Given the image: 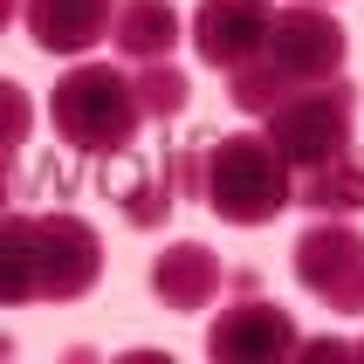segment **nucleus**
Here are the masks:
<instances>
[{"label":"nucleus","instance_id":"f03ea898","mask_svg":"<svg viewBox=\"0 0 364 364\" xmlns=\"http://www.w3.org/2000/svg\"><path fill=\"white\" fill-rule=\"evenodd\" d=\"M200 206H213L227 227H268L282 206H296V165L268 144V131H220L206 138Z\"/></svg>","mask_w":364,"mask_h":364},{"label":"nucleus","instance_id":"f257e3e1","mask_svg":"<svg viewBox=\"0 0 364 364\" xmlns=\"http://www.w3.org/2000/svg\"><path fill=\"white\" fill-rule=\"evenodd\" d=\"M103 282V234L82 213H7L0 220V296L7 303H82Z\"/></svg>","mask_w":364,"mask_h":364},{"label":"nucleus","instance_id":"f8f14e48","mask_svg":"<svg viewBox=\"0 0 364 364\" xmlns=\"http://www.w3.org/2000/svg\"><path fill=\"white\" fill-rule=\"evenodd\" d=\"M296 206H309L316 220H350L364 213V159H330L316 172H296Z\"/></svg>","mask_w":364,"mask_h":364},{"label":"nucleus","instance_id":"0eeeda50","mask_svg":"<svg viewBox=\"0 0 364 364\" xmlns=\"http://www.w3.org/2000/svg\"><path fill=\"white\" fill-rule=\"evenodd\" d=\"M234 303L206 323V358H296L303 350V330L282 303H268L255 275H234Z\"/></svg>","mask_w":364,"mask_h":364},{"label":"nucleus","instance_id":"dca6fc26","mask_svg":"<svg viewBox=\"0 0 364 364\" xmlns=\"http://www.w3.org/2000/svg\"><path fill=\"white\" fill-rule=\"evenodd\" d=\"M303 358H358V344H344V337H303Z\"/></svg>","mask_w":364,"mask_h":364},{"label":"nucleus","instance_id":"39448f33","mask_svg":"<svg viewBox=\"0 0 364 364\" xmlns=\"http://www.w3.org/2000/svg\"><path fill=\"white\" fill-rule=\"evenodd\" d=\"M303 296H316L337 316H364V234L350 220H316L303 241L289 247Z\"/></svg>","mask_w":364,"mask_h":364},{"label":"nucleus","instance_id":"f3484780","mask_svg":"<svg viewBox=\"0 0 364 364\" xmlns=\"http://www.w3.org/2000/svg\"><path fill=\"white\" fill-rule=\"evenodd\" d=\"M358 358H364V337H358Z\"/></svg>","mask_w":364,"mask_h":364},{"label":"nucleus","instance_id":"ddd939ff","mask_svg":"<svg viewBox=\"0 0 364 364\" xmlns=\"http://www.w3.org/2000/svg\"><path fill=\"white\" fill-rule=\"evenodd\" d=\"M227 97H234V110H247V117H268L282 97H296V82H289L268 55H255L247 69H234V76H227Z\"/></svg>","mask_w":364,"mask_h":364},{"label":"nucleus","instance_id":"20e7f679","mask_svg":"<svg viewBox=\"0 0 364 364\" xmlns=\"http://www.w3.org/2000/svg\"><path fill=\"white\" fill-rule=\"evenodd\" d=\"M262 124H268V144H275L296 172H316V165H330V159L350 151V131H358V82L350 76L309 82V90L282 97Z\"/></svg>","mask_w":364,"mask_h":364},{"label":"nucleus","instance_id":"2eb2a0df","mask_svg":"<svg viewBox=\"0 0 364 364\" xmlns=\"http://www.w3.org/2000/svg\"><path fill=\"white\" fill-rule=\"evenodd\" d=\"M172 172H138V179L124 186V220L131 227H159L165 213H172Z\"/></svg>","mask_w":364,"mask_h":364},{"label":"nucleus","instance_id":"1a4fd4ad","mask_svg":"<svg viewBox=\"0 0 364 364\" xmlns=\"http://www.w3.org/2000/svg\"><path fill=\"white\" fill-rule=\"evenodd\" d=\"M124 0H21V28L41 55H82L117 28Z\"/></svg>","mask_w":364,"mask_h":364},{"label":"nucleus","instance_id":"a211bd4d","mask_svg":"<svg viewBox=\"0 0 364 364\" xmlns=\"http://www.w3.org/2000/svg\"><path fill=\"white\" fill-rule=\"evenodd\" d=\"M316 7H323V0H316Z\"/></svg>","mask_w":364,"mask_h":364},{"label":"nucleus","instance_id":"7ed1b4c3","mask_svg":"<svg viewBox=\"0 0 364 364\" xmlns=\"http://www.w3.org/2000/svg\"><path fill=\"white\" fill-rule=\"evenodd\" d=\"M48 117H55V138L69 151H82V159H124L138 144V124H144L138 76H124L110 62H76L55 82Z\"/></svg>","mask_w":364,"mask_h":364},{"label":"nucleus","instance_id":"9d476101","mask_svg":"<svg viewBox=\"0 0 364 364\" xmlns=\"http://www.w3.org/2000/svg\"><path fill=\"white\" fill-rule=\"evenodd\" d=\"M220 282H227V268H220V255L206 241H172L165 255H151V296L165 309H179V316L206 309L220 296Z\"/></svg>","mask_w":364,"mask_h":364},{"label":"nucleus","instance_id":"4468645a","mask_svg":"<svg viewBox=\"0 0 364 364\" xmlns=\"http://www.w3.org/2000/svg\"><path fill=\"white\" fill-rule=\"evenodd\" d=\"M131 76H138L144 117H179L186 103H193V82H186V69H172V62H138Z\"/></svg>","mask_w":364,"mask_h":364},{"label":"nucleus","instance_id":"6e6552de","mask_svg":"<svg viewBox=\"0 0 364 364\" xmlns=\"http://www.w3.org/2000/svg\"><path fill=\"white\" fill-rule=\"evenodd\" d=\"M268 28H275L268 0H200L193 7V48L206 69H227V76L268 48Z\"/></svg>","mask_w":364,"mask_h":364},{"label":"nucleus","instance_id":"423d86ee","mask_svg":"<svg viewBox=\"0 0 364 364\" xmlns=\"http://www.w3.org/2000/svg\"><path fill=\"white\" fill-rule=\"evenodd\" d=\"M344 48H350L344 21L323 14L316 0H296V7H282V14H275V28H268V48H262V55L275 62V69H282L296 90H309V82L344 76Z\"/></svg>","mask_w":364,"mask_h":364},{"label":"nucleus","instance_id":"9b49d317","mask_svg":"<svg viewBox=\"0 0 364 364\" xmlns=\"http://www.w3.org/2000/svg\"><path fill=\"white\" fill-rule=\"evenodd\" d=\"M110 41H117L124 62H172V41H179V7H172V0H124Z\"/></svg>","mask_w":364,"mask_h":364}]
</instances>
